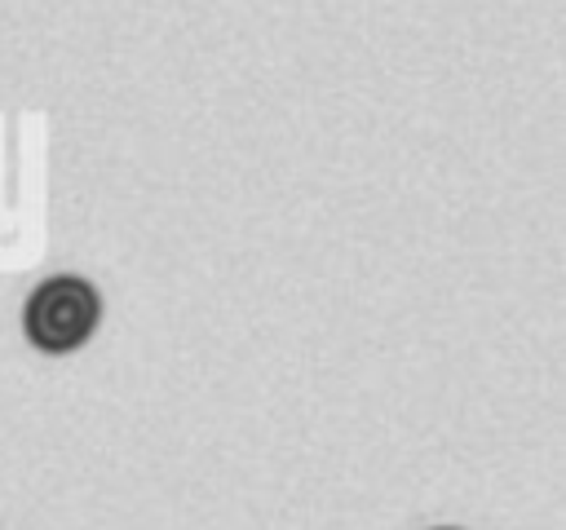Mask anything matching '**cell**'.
Wrapping results in <instances>:
<instances>
[{"mask_svg": "<svg viewBox=\"0 0 566 530\" xmlns=\"http://www.w3.org/2000/svg\"><path fill=\"white\" fill-rule=\"evenodd\" d=\"M102 322V296L80 274L44 278L22 305V331L40 353H75Z\"/></svg>", "mask_w": 566, "mask_h": 530, "instance_id": "1", "label": "cell"}, {"mask_svg": "<svg viewBox=\"0 0 566 530\" xmlns=\"http://www.w3.org/2000/svg\"><path fill=\"white\" fill-rule=\"evenodd\" d=\"M438 530H455V526H438Z\"/></svg>", "mask_w": 566, "mask_h": 530, "instance_id": "2", "label": "cell"}]
</instances>
